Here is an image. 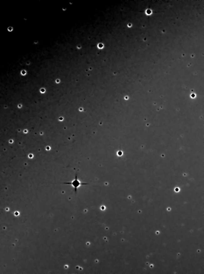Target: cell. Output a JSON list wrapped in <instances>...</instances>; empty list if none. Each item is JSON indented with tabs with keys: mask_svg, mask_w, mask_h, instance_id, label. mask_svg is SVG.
<instances>
[{
	"mask_svg": "<svg viewBox=\"0 0 204 274\" xmlns=\"http://www.w3.org/2000/svg\"><path fill=\"white\" fill-rule=\"evenodd\" d=\"M64 184H67V185H71L73 186V187L74 188V190L75 193H77V190L78 188V187H79L81 185H88L87 183H82L80 182L78 180V175L77 174H76L75 175V179L74 180H73L71 182H65L64 183Z\"/></svg>",
	"mask_w": 204,
	"mask_h": 274,
	"instance_id": "obj_1",
	"label": "cell"
}]
</instances>
